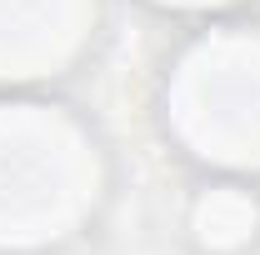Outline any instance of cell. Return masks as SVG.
Instances as JSON below:
<instances>
[{
    "instance_id": "cell-1",
    "label": "cell",
    "mask_w": 260,
    "mask_h": 255,
    "mask_svg": "<svg viewBox=\"0 0 260 255\" xmlns=\"http://www.w3.org/2000/svg\"><path fill=\"white\" fill-rule=\"evenodd\" d=\"M110 185L85 115L45 95H0V255H45L95 220Z\"/></svg>"
},
{
    "instance_id": "cell-2",
    "label": "cell",
    "mask_w": 260,
    "mask_h": 255,
    "mask_svg": "<svg viewBox=\"0 0 260 255\" xmlns=\"http://www.w3.org/2000/svg\"><path fill=\"white\" fill-rule=\"evenodd\" d=\"M165 130L210 175H260V25H210L165 75Z\"/></svg>"
},
{
    "instance_id": "cell-3",
    "label": "cell",
    "mask_w": 260,
    "mask_h": 255,
    "mask_svg": "<svg viewBox=\"0 0 260 255\" xmlns=\"http://www.w3.org/2000/svg\"><path fill=\"white\" fill-rule=\"evenodd\" d=\"M95 25L100 0H0V85L30 90L70 75Z\"/></svg>"
},
{
    "instance_id": "cell-4",
    "label": "cell",
    "mask_w": 260,
    "mask_h": 255,
    "mask_svg": "<svg viewBox=\"0 0 260 255\" xmlns=\"http://www.w3.org/2000/svg\"><path fill=\"white\" fill-rule=\"evenodd\" d=\"M185 240L200 255H250L260 245V190L250 175H210L185 205Z\"/></svg>"
},
{
    "instance_id": "cell-5",
    "label": "cell",
    "mask_w": 260,
    "mask_h": 255,
    "mask_svg": "<svg viewBox=\"0 0 260 255\" xmlns=\"http://www.w3.org/2000/svg\"><path fill=\"white\" fill-rule=\"evenodd\" d=\"M150 5H165V10H230L240 0H150Z\"/></svg>"
}]
</instances>
